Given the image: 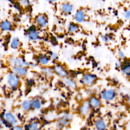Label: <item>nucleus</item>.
Listing matches in <instances>:
<instances>
[{
  "instance_id": "1",
  "label": "nucleus",
  "mask_w": 130,
  "mask_h": 130,
  "mask_svg": "<svg viewBox=\"0 0 130 130\" xmlns=\"http://www.w3.org/2000/svg\"><path fill=\"white\" fill-rule=\"evenodd\" d=\"M35 21L37 24L41 28L46 27L48 24V19L46 15L39 14L35 18Z\"/></svg>"
},
{
  "instance_id": "2",
  "label": "nucleus",
  "mask_w": 130,
  "mask_h": 130,
  "mask_svg": "<svg viewBox=\"0 0 130 130\" xmlns=\"http://www.w3.org/2000/svg\"><path fill=\"white\" fill-rule=\"evenodd\" d=\"M8 84L12 87H16L19 83V79L17 75L14 73L9 74L7 76Z\"/></svg>"
},
{
  "instance_id": "3",
  "label": "nucleus",
  "mask_w": 130,
  "mask_h": 130,
  "mask_svg": "<svg viewBox=\"0 0 130 130\" xmlns=\"http://www.w3.org/2000/svg\"><path fill=\"white\" fill-rule=\"evenodd\" d=\"M96 80V76L91 74H85L82 78L83 83L87 86L92 85L95 83Z\"/></svg>"
},
{
  "instance_id": "4",
  "label": "nucleus",
  "mask_w": 130,
  "mask_h": 130,
  "mask_svg": "<svg viewBox=\"0 0 130 130\" xmlns=\"http://www.w3.org/2000/svg\"><path fill=\"white\" fill-rule=\"evenodd\" d=\"M116 96V92L114 90L108 89L105 90L102 93V98L106 101H111L113 100Z\"/></svg>"
},
{
  "instance_id": "5",
  "label": "nucleus",
  "mask_w": 130,
  "mask_h": 130,
  "mask_svg": "<svg viewBox=\"0 0 130 130\" xmlns=\"http://www.w3.org/2000/svg\"><path fill=\"white\" fill-rule=\"evenodd\" d=\"M10 64L13 67H15L28 66L29 63L24 61L21 58H12L10 60Z\"/></svg>"
},
{
  "instance_id": "6",
  "label": "nucleus",
  "mask_w": 130,
  "mask_h": 130,
  "mask_svg": "<svg viewBox=\"0 0 130 130\" xmlns=\"http://www.w3.org/2000/svg\"><path fill=\"white\" fill-rule=\"evenodd\" d=\"M90 109L91 107L89 105L88 101H85L79 107V113L81 115L85 116L89 114L90 111Z\"/></svg>"
},
{
  "instance_id": "7",
  "label": "nucleus",
  "mask_w": 130,
  "mask_h": 130,
  "mask_svg": "<svg viewBox=\"0 0 130 130\" xmlns=\"http://www.w3.org/2000/svg\"><path fill=\"white\" fill-rule=\"evenodd\" d=\"M86 15L84 10L82 9H79L76 11L74 14L75 20L78 23H81L86 19Z\"/></svg>"
},
{
  "instance_id": "8",
  "label": "nucleus",
  "mask_w": 130,
  "mask_h": 130,
  "mask_svg": "<svg viewBox=\"0 0 130 130\" xmlns=\"http://www.w3.org/2000/svg\"><path fill=\"white\" fill-rule=\"evenodd\" d=\"M74 10L73 5L70 2L63 3L60 6L61 11L65 14H71Z\"/></svg>"
},
{
  "instance_id": "9",
  "label": "nucleus",
  "mask_w": 130,
  "mask_h": 130,
  "mask_svg": "<svg viewBox=\"0 0 130 130\" xmlns=\"http://www.w3.org/2000/svg\"><path fill=\"white\" fill-rule=\"evenodd\" d=\"M55 72L60 77L66 78L68 75V73L65 68L60 65H56L54 67Z\"/></svg>"
},
{
  "instance_id": "10",
  "label": "nucleus",
  "mask_w": 130,
  "mask_h": 130,
  "mask_svg": "<svg viewBox=\"0 0 130 130\" xmlns=\"http://www.w3.org/2000/svg\"><path fill=\"white\" fill-rule=\"evenodd\" d=\"M12 72L19 76H25L27 73V69L24 67H15L12 68Z\"/></svg>"
},
{
  "instance_id": "11",
  "label": "nucleus",
  "mask_w": 130,
  "mask_h": 130,
  "mask_svg": "<svg viewBox=\"0 0 130 130\" xmlns=\"http://www.w3.org/2000/svg\"><path fill=\"white\" fill-rule=\"evenodd\" d=\"M88 102L91 108L96 109L100 107L101 105V101L95 96L90 97Z\"/></svg>"
},
{
  "instance_id": "12",
  "label": "nucleus",
  "mask_w": 130,
  "mask_h": 130,
  "mask_svg": "<svg viewBox=\"0 0 130 130\" xmlns=\"http://www.w3.org/2000/svg\"><path fill=\"white\" fill-rule=\"evenodd\" d=\"M94 124L96 128L98 129H105L107 127V125L105 121L101 118L96 120Z\"/></svg>"
},
{
  "instance_id": "13",
  "label": "nucleus",
  "mask_w": 130,
  "mask_h": 130,
  "mask_svg": "<svg viewBox=\"0 0 130 130\" xmlns=\"http://www.w3.org/2000/svg\"><path fill=\"white\" fill-rule=\"evenodd\" d=\"M0 26L2 30L5 31H8L11 29L12 24L10 21L6 20L3 21L1 22Z\"/></svg>"
},
{
  "instance_id": "14",
  "label": "nucleus",
  "mask_w": 130,
  "mask_h": 130,
  "mask_svg": "<svg viewBox=\"0 0 130 130\" xmlns=\"http://www.w3.org/2000/svg\"><path fill=\"white\" fill-rule=\"evenodd\" d=\"M71 119L72 116L70 115L67 114L58 120V123L61 125V126H67L70 122V120Z\"/></svg>"
},
{
  "instance_id": "15",
  "label": "nucleus",
  "mask_w": 130,
  "mask_h": 130,
  "mask_svg": "<svg viewBox=\"0 0 130 130\" xmlns=\"http://www.w3.org/2000/svg\"><path fill=\"white\" fill-rule=\"evenodd\" d=\"M79 29V25L75 23L70 22L67 25V30L70 33H74Z\"/></svg>"
},
{
  "instance_id": "16",
  "label": "nucleus",
  "mask_w": 130,
  "mask_h": 130,
  "mask_svg": "<svg viewBox=\"0 0 130 130\" xmlns=\"http://www.w3.org/2000/svg\"><path fill=\"white\" fill-rule=\"evenodd\" d=\"M5 117L7 121L12 125L15 124L16 122V119L15 116L11 113H6L5 115Z\"/></svg>"
},
{
  "instance_id": "17",
  "label": "nucleus",
  "mask_w": 130,
  "mask_h": 130,
  "mask_svg": "<svg viewBox=\"0 0 130 130\" xmlns=\"http://www.w3.org/2000/svg\"><path fill=\"white\" fill-rule=\"evenodd\" d=\"M28 38L31 41H35L39 38V34L35 29H31L28 34Z\"/></svg>"
},
{
  "instance_id": "18",
  "label": "nucleus",
  "mask_w": 130,
  "mask_h": 130,
  "mask_svg": "<svg viewBox=\"0 0 130 130\" xmlns=\"http://www.w3.org/2000/svg\"><path fill=\"white\" fill-rule=\"evenodd\" d=\"M11 47L13 49H16L20 45V41L18 38H14L11 43Z\"/></svg>"
},
{
  "instance_id": "19",
  "label": "nucleus",
  "mask_w": 130,
  "mask_h": 130,
  "mask_svg": "<svg viewBox=\"0 0 130 130\" xmlns=\"http://www.w3.org/2000/svg\"><path fill=\"white\" fill-rule=\"evenodd\" d=\"M31 107L35 109H39L41 107V103L38 99H34L31 102Z\"/></svg>"
},
{
  "instance_id": "20",
  "label": "nucleus",
  "mask_w": 130,
  "mask_h": 130,
  "mask_svg": "<svg viewBox=\"0 0 130 130\" xmlns=\"http://www.w3.org/2000/svg\"><path fill=\"white\" fill-rule=\"evenodd\" d=\"M64 82L67 86L72 88L73 89H75L77 87V85L75 81L70 79H66L64 81Z\"/></svg>"
},
{
  "instance_id": "21",
  "label": "nucleus",
  "mask_w": 130,
  "mask_h": 130,
  "mask_svg": "<svg viewBox=\"0 0 130 130\" xmlns=\"http://www.w3.org/2000/svg\"><path fill=\"white\" fill-rule=\"evenodd\" d=\"M122 71L126 76H130V64L122 66Z\"/></svg>"
},
{
  "instance_id": "22",
  "label": "nucleus",
  "mask_w": 130,
  "mask_h": 130,
  "mask_svg": "<svg viewBox=\"0 0 130 130\" xmlns=\"http://www.w3.org/2000/svg\"><path fill=\"white\" fill-rule=\"evenodd\" d=\"M31 107V102L29 100H25L22 104V108L24 110H28Z\"/></svg>"
},
{
  "instance_id": "23",
  "label": "nucleus",
  "mask_w": 130,
  "mask_h": 130,
  "mask_svg": "<svg viewBox=\"0 0 130 130\" xmlns=\"http://www.w3.org/2000/svg\"><path fill=\"white\" fill-rule=\"evenodd\" d=\"M18 3L19 5L22 8H27L30 5L29 0H18Z\"/></svg>"
},
{
  "instance_id": "24",
  "label": "nucleus",
  "mask_w": 130,
  "mask_h": 130,
  "mask_svg": "<svg viewBox=\"0 0 130 130\" xmlns=\"http://www.w3.org/2000/svg\"><path fill=\"white\" fill-rule=\"evenodd\" d=\"M39 62L43 65H46L49 62V59L47 56H42L39 58Z\"/></svg>"
},
{
  "instance_id": "25",
  "label": "nucleus",
  "mask_w": 130,
  "mask_h": 130,
  "mask_svg": "<svg viewBox=\"0 0 130 130\" xmlns=\"http://www.w3.org/2000/svg\"><path fill=\"white\" fill-rule=\"evenodd\" d=\"M39 123L38 122H34L28 125V129H37L38 128Z\"/></svg>"
},
{
  "instance_id": "26",
  "label": "nucleus",
  "mask_w": 130,
  "mask_h": 130,
  "mask_svg": "<svg viewBox=\"0 0 130 130\" xmlns=\"http://www.w3.org/2000/svg\"><path fill=\"white\" fill-rule=\"evenodd\" d=\"M123 17L126 20L130 19V10H126L123 12Z\"/></svg>"
},
{
  "instance_id": "27",
  "label": "nucleus",
  "mask_w": 130,
  "mask_h": 130,
  "mask_svg": "<svg viewBox=\"0 0 130 130\" xmlns=\"http://www.w3.org/2000/svg\"><path fill=\"white\" fill-rule=\"evenodd\" d=\"M101 39L104 42H108L111 39V37L109 35H103L101 36Z\"/></svg>"
},
{
  "instance_id": "28",
  "label": "nucleus",
  "mask_w": 130,
  "mask_h": 130,
  "mask_svg": "<svg viewBox=\"0 0 130 130\" xmlns=\"http://www.w3.org/2000/svg\"><path fill=\"white\" fill-rule=\"evenodd\" d=\"M118 55H119V57L121 59H124L125 58V54H124V52L121 50H119L118 51Z\"/></svg>"
},
{
  "instance_id": "29",
  "label": "nucleus",
  "mask_w": 130,
  "mask_h": 130,
  "mask_svg": "<svg viewBox=\"0 0 130 130\" xmlns=\"http://www.w3.org/2000/svg\"><path fill=\"white\" fill-rule=\"evenodd\" d=\"M57 57H58L57 54L56 53L52 52L51 54V58L53 59H56L57 58Z\"/></svg>"
},
{
  "instance_id": "30",
  "label": "nucleus",
  "mask_w": 130,
  "mask_h": 130,
  "mask_svg": "<svg viewBox=\"0 0 130 130\" xmlns=\"http://www.w3.org/2000/svg\"><path fill=\"white\" fill-rule=\"evenodd\" d=\"M13 129H18V130H20L22 129V128L20 126H14L13 127H12Z\"/></svg>"
},
{
  "instance_id": "31",
  "label": "nucleus",
  "mask_w": 130,
  "mask_h": 130,
  "mask_svg": "<svg viewBox=\"0 0 130 130\" xmlns=\"http://www.w3.org/2000/svg\"><path fill=\"white\" fill-rule=\"evenodd\" d=\"M45 1H46L47 2L50 3H56V2H57L58 0H45Z\"/></svg>"
},
{
  "instance_id": "32",
  "label": "nucleus",
  "mask_w": 130,
  "mask_h": 130,
  "mask_svg": "<svg viewBox=\"0 0 130 130\" xmlns=\"http://www.w3.org/2000/svg\"><path fill=\"white\" fill-rule=\"evenodd\" d=\"M3 123V119L2 118H1V117L0 116V125H1Z\"/></svg>"
},
{
  "instance_id": "33",
  "label": "nucleus",
  "mask_w": 130,
  "mask_h": 130,
  "mask_svg": "<svg viewBox=\"0 0 130 130\" xmlns=\"http://www.w3.org/2000/svg\"><path fill=\"white\" fill-rule=\"evenodd\" d=\"M2 62L1 60H0V67H1V66H2Z\"/></svg>"
},
{
  "instance_id": "34",
  "label": "nucleus",
  "mask_w": 130,
  "mask_h": 130,
  "mask_svg": "<svg viewBox=\"0 0 130 130\" xmlns=\"http://www.w3.org/2000/svg\"><path fill=\"white\" fill-rule=\"evenodd\" d=\"M2 54L0 53V58L2 57Z\"/></svg>"
},
{
  "instance_id": "35",
  "label": "nucleus",
  "mask_w": 130,
  "mask_h": 130,
  "mask_svg": "<svg viewBox=\"0 0 130 130\" xmlns=\"http://www.w3.org/2000/svg\"><path fill=\"white\" fill-rule=\"evenodd\" d=\"M128 100L130 101V95H129V96H128Z\"/></svg>"
},
{
  "instance_id": "36",
  "label": "nucleus",
  "mask_w": 130,
  "mask_h": 130,
  "mask_svg": "<svg viewBox=\"0 0 130 130\" xmlns=\"http://www.w3.org/2000/svg\"><path fill=\"white\" fill-rule=\"evenodd\" d=\"M99 1H105V0H99Z\"/></svg>"
},
{
  "instance_id": "37",
  "label": "nucleus",
  "mask_w": 130,
  "mask_h": 130,
  "mask_svg": "<svg viewBox=\"0 0 130 130\" xmlns=\"http://www.w3.org/2000/svg\"><path fill=\"white\" fill-rule=\"evenodd\" d=\"M129 1H130V0H129Z\"/></svg>"
}]
</instances>
